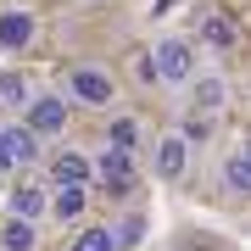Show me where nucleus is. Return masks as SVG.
Listing matches in <instances>:
<instances>
[{
  "label": "nucleus",
  "instance_id": "obj_1",
  "mask_svg": "<svg viewBox=\"0 0 251 251\" xmlns=\"http://www.w3.org/2000/svg\"><path fill=\"white\" fill-rule=\"evenodd\" d=\"M196 45L190 39H156L151 50V78L156 84H190V73H196Z\"/></svg>",
  "mask_w": 251,
  "mask_h": 251
},
{
  "label": "nucleus",
  "instance_id": "obj_2",
  "mask_svg": "<svg viewBox=\"0 0 251 251\" xmlns=\"http://www.w3.org/2000/svg\"><path fill=\"white\" fill-rule=\"evenodd\" d=\"M184 90H190V106H196V117H218V112H224L229 106V78H224V73H212V67H196V73H190V84H184Z\"/></svg>",
  "mask_w": 251,
  "mask_h": 251
},
{
  "label": "nucleus",
  "instance_id": "obj_3",
  "mask_svg": "<svg viewBox=\"0 0 251 251\" xmlns=\"http://www.w3.org/2000/svg\"><path fill=\"white\" fill-rule=\"evenodd\" d=\"M90 179H100L112 196H128V190H134V156H128V151H112V145H106V151L90 162Z\"/></svg>",
  "mask_w": 251,
  "mask_h": 251
},
{
  "label": "nucleus",
  "instance_id": "obj_4",
  "mask_svg": "<svg viewBox=\"0 0 251 251\" xmlns=\"http://www.w3.org/2000/svg\"><path fill=\"white\" fill-rule=\"evenodd\" d=\"M23 112H28L23 117L28 134H67V100L62 95H34Z\"/></svg>",
  "mask_w": 251,
  "mask_h": 251
},
{
  "label": "nucleus",
  "instance_id": "obj_5",
  "mask_svg": "<svg viewBox=\"0 0 251 251\" xmlns=\"http://www.w3.org/2000/svg\"><path fill=\"white\" fill-rule=\"evenodd\" d=\"M67 95L84 100V106H112V100H117L112 78H106V73H95V67H73V73H67Z\"/></svg>",
  "mask_w": 251,
  "mask_h": 251
},
{
  "label": "nucleus",
  "instance_id": "obj_6",
  "mask_svg": "<svg viewBox=\"0 0 251 251\" xmlns=\"http://www.w3.org/2000/svg\"><path fill=\"white\" fill-rule=\"evenodd\" d=\"M184 168H190V145L179 140V134H162L156 140V179H184Z\"/></svg>",
  "mask_w": 251,
  "mask_h": 251
},
{
  "label": "nucleus",
  "instance_id": "obj_7",
  "mask_svg": "<svg viewBox=\"0 0 251 251\" xmlns=\"http://www.w3.org/2000/svg\"><path fill=\"white\" fill-rule=\"evenodd\" d=\"M45 201H50V190L23 184V190H11V196H6V212L23 218V224H39V218H45Z\"/></svg>",
  "mask_w": 251,
  "mask_h": 251
},
{
  "label": "nucleus",
  "instance_id": "obj_8",
  "mask_svg": "<svg viewBox=\"0 0 251 251\" xmlns=\"http://www.w3.org/2000/svg\"><path fill=\"white\" fill-rule=\"evenodd\" d=\"M246 190H251V151L234 145L224 156V196H246Z\"/></svg>",
  "mask_w": 251,
  "mask_h": 251
},
{
  "label": "nucleus",
  "instance_id": "obj_9",
  "mask_svg": "<svg viewBox=\"0 0 251 251\" xmlns=\"http://www.w3.org/2000/svg\"><path fill=\"white\" fill-rule=\"evenodd\" d=\"M0 45L6 50H28L34 45V17L28 11H0Z\"/></svg>",
  "mask_w": 251,
  "mask_h": 251
},
{
  "label": "nucleus",
  "instance_id": "obj_10",
  "mask_svg": "<svg viewBox=\"0 0 251 251\" xmlns=\"http://www.w3.org/2000/svg\"><path fill=\"white\" fill-rule=\"evenodd\" d=\"M50 173H56V190H84V184H90V156H78V151H62V156H56L50 162Z\"/></svg>",
  "mask_w": 251,
  "mask_h": 251
},
{
  "label": "nucleus",
  "instance_id": "obj_11",
  "mask_svg": "<svg viewBox=\"0 0 251 251\" xmlns=\"http://www.w3.org/2000/svg\"><path fill=\"white\" fill-rule=\"evenodd\" d=\"M0 140H6V156H11V168H28V162H39V134H28L23 123H11V128H0Z\"/></svg>",
  "mask_w": 251,
  "mask_h": 251
},
{
  "label": "nucleus",
  "instance_id": "obj_12",
  "mask_svg": "<svg viewBox=\"0 0 251 251\" xmlns=\"http://www.w3.org/2000/svg\"><path fill=\"white\" fill-rule=\"evenodd\" d=\"M45 212H50V218H62V224L84 218V190H73V184H67V190H56V196L45 201Z\"/></svg>",
  "mask_w": 251,
  "mask_h": 251
},
{
  "label": "nucleus",
  "instance_id": "obj_13",
  "mask_svg": "<svg viewBox=\"0 0 251 251\" xmlns=\"http://www.w3.org/2000/svg\"><path fill=\"white\" fill-rule=\"evenodd\" d=\"M201 45L229 50V45H234V23H229V17H218V11H212V17H201Z\"/></svg>",
  "mask_w": 251,
  "mask_h": 251
},
{
  "label": "nucleus",
  "instance_id": "obj_14",
  "mask_svg": "<svg viewBox=\"0 0 251 251\" xmlns=\"http://www.w3.org/2000/svg\"><path fill=\"white\" fill-rule=\"evenodd\" d=\"M39 246V234H34V224H23V218H11L6 229H0V251H34Z\"/></svg>",
  "mask_w": 251,
  "mask_h": 251
},
{
  "label": "nucleus",
  "instance_id": "obj_15",
  "mask_svg": "<svg viewBox=\"0 0 251 251\" xmlns=\"http://www.w3.org/2000/svg\"><path fill=\"white\" fill-rule=\"evenodd\" d=\"M73 251H117V240H112L106 224H84L78 234H73Z\"/></svg>",
  "mask_w": 251,
  "mask_h": 251
},
{
  "label": "nucleus",
  "instance_id": "obj_16",
  "mask_svg": "<svg viewBox=\"0 0 251 251\" xmlns=\"http://www.w3.org/2000/svg\"><path fill=\"white\" fill-rule=\"evenodd\" d=\"M28 100H34V90L23 73H0V106H28Z\"/></svg>",
  "mask_w": 251,
  "mask_h": 251
},
{
  "label": "nucleus",
  "instance_id": "obj_17",
  "mask_svg": "<svg viewBox=\"0 0 251 251\" xmlns=\"http://www.w3.org/2000/svg\"><path fill=\"white\" fill-rule=\"evenodd\" d=\"M106 145H112V151H128V156H134V145H140V123H134V117H112Z\"/></svg>",
  "mask_w": 251,
  "mask_h": 251
},
{
  "label": "nucleus",
  "instance_id": "obj_18",
  "mask_svg": "<svg viewBox=\"0 0 251 251\" xmlns=\"http://www.w3.org/2000/svg\"><path fill=\"white\" fill-rule=\"evenodd\" d=\"M112 240H117V251H134V246L145 240V212H128L123 224L112 229Z\"/></svg>",
  "mask_w": 251,
  "mask_h": 251
},
{
  "label": "nucleus",
  "instance_id": "obj_19",
  "mask_svg": "<svg viewBox=\"0 0 251 251\" xmlns=\"http://www.w3.org/2000/svg\"><path fill=\"white\" fill-rule=\"evenodd\" d=\"M179 140L184 145H206V140H212V117H196V112H190L184 128H179Z\"/></svg>",
  "mask_w": 251,
  "mask_h": 251
},
{
  "label": "nucleus",
  "instance_id": "obj_20",
  "mask_svg": "<svg viewBox=\"0 0 251 251\" xmlns=\"http://www.w3.org/2000/svg\"><path fill=\"white\" fill-rule=\"evenodd\" d=\"M11 168V156H6V140H0V173H6Z\"/></svg>",
  "mask_w": 251,
  "mask_h": 251
}]
</instances>
